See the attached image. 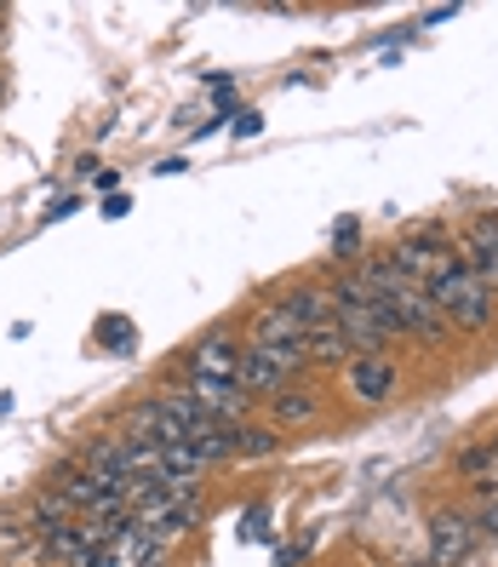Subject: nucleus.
<instances>
[{
    "mask_svg": "<svg viewBox=\"0 0 498 567\" xmlns=\"http://www.w3.org/2000/svg\"><path fill=\"white\" fill-rule=\"evenodd\" d=\"M429 292V305L442 310V321L447 327H464V332H481L487 321H492V292L464 270V264H447V270L424 287Z\"/></svg>",
    "mask_w": 498,
    "mask_h": 567,
    "instance_id": "obj_1",
    "label": "nucleus"
},
{
    "mask_svg": "<svg viewBox=\"0 0 498 567\" xmlns=\"http://www.w3.org/2000/svg\"><path fill=\"white\" fill-rule=\"evenodd\" d=\"M310 361V350H241V390L247 395H276L292 384V373Z\"/></svg>",
    "mask_w": 498,
    "mask_h": 567,
    "instance_id": "obj_2",
    "label": "nucleus"
},
{
    "mask_svg": "<svg viewBox=\"0 0 498 567\" xmlns=\"http://www.w3.org/2000/svg\"><path fill=\"white\" fill-rule=\"evenodd\" d=\"M384 305H390L395 327L413 332V339H424V344H442V339H447V321H442L436 305H429V292H424V287H402V292H390Z\"/></svg>",
    "mask_w": 498,
    "mask_h": 567,
    "instance_id": "obj_3",
    "label": "nucleus"
},
{
    "mask_svg": "<svg viewBox=\"0 0 498 567\" xmlns=\"http://www.w3.org/2000/svg\"><path fill=\"white\" fill-rule=\"evenodd\" d=\"M184 373L207 379V384H241V344H229V332H207V339L189 350Z\"/></svg>",
    "mask_w": 498,
    "mask_h": 567,
    "instance_id": "obj_4",
    "label": "nucleus"
},
{
    "mask_svg": "<svg viewBox=\"0 0 498 567\" xmlns=\"http://www.w3.org/2000/svg\"><path fill=\"white\" fill-rule=\"evenodd\" d=\"M390 264L402 270V281L407 287H424V281H436L447 264H453V247L442 241V236H424V241H402L390 252Z\"/></svg>",
    "mask_w": 498,
    "mask_h": 567,
    "instance_id": "obj_5",
    "label": "nucleus"
},
{
    "mask_svg": "<svg viewBox=\"0 0 498 567\" xmlns=\"http://www.w3.org/2000/svg\"><path fill=\"white\" fill-rule=\"evenodd\" d=\"M395 384H402V373H395L384 355H361V361H350V395H355V402L384 408L390 395H395Z\"/></svg>",
    "mask_w": 498,
    "mask_h": 567,
    "instance_id": "obj_6",
    "label": "nucleus"
},
{
    "mask_svg": "<svg viewBox=\"0 0 498 567\" xmlns=\"http://www.w3.org/2000/svg\"><path fill=\"white\" fill-rule=\"evenodd\" d=\"M470 545H476V522L470 516H436L429 522V561L436 567H453V561H464L470 556Z\"/></svg>",
    "mask_w": 498,
    "mask_h": 567,
    "instance_id": "obj_7",
    "label": "nucleus"
},
{
    "mask_svg": "<svg viewBox=\"0 0 498 567\" xmlns=\"http://www.w3.org/2000/svg\"><path fill=\"white\" fill-rule=\"evenodd\" d=\"M464 270H470L487 292L498 287V218H481L464 241Z\"/></svg>",
    "mask_w": 498,
    "mask_h": 567,
    "instance_id": "obj_8",
    "label": "nucleus"
},
{
    "mask_svg": "<svg viewBox=\"0 0 498 567\" xmlns=\"http://www.w3.org/2000/svg\"><path fill=\"white\" fill-rule=\"evenodd\" d=\"M252 350H304V332L281 305H263L252 316Z\"/></svg>",
    "mask_w": 498,
    "mask_h": 567,
    "instance_id": "obj_9",
    "label": "nucleus"
},
{
    "mask_svg": "<svg viewBox=\"0 0 498 567\" xmlns=\"http://www.w3.org/2000/svg\"><path fill=\"white\" fill-rule=\"evenodd\" d=\"M281 310L298 321V332H321V327H332V292L326 287H292L287 298H281Z\"/></svg>",
    "mask_w": 498,
    "mask_h": 567,
    "instance_id": "obj_10",
    "label": "nucleus"
},
{
    "mask_svg": "<svg viewBox=\"0 0 498 567\" xmlns=\"http://www.w3.org/2000/svg\"><path fill=\"white\" fill-rule=\"evenodd\" d=\"M184 442H189V453L201 458V464H224V458H236V430H229V424H212V419H207V424H195Z\"/></svg>",
    "mask_w": 498,
    "mask_h": 567,
    "instance_id": "obj_11",
    "label": "nucleus"
},
{
    "mask_svg": "<svg viewBox=\"0 0 498 567\" xmlns=\"http://www.w3.org/2000/svg\"><path fill=\"white\" fill-rule=\"evenodd\" d=\"M315 390H298V384H287V390H276L270 395V419H276V430H292V424H310L315 419Z\"/></svg>",
    "mask_w": 498,
    "mask_h": 567,
    "instance_id": "obj_12",
    "label": "nucleus"
},
{
    "mask_svg": "<svg viewBox=\"0 0 498 567\" xmlns=\"http://www.w3.org/2000/svg\"><path fill=\"white\" fill-rule=\"evenodd\" d=\"M281 447L276 424H236V458H270Z\"/></svg>",
    "mask_w": 498,
    "mask_h": 567,
    "instance_id": "obj_13",
    "label": "nucleus"
},
{
    "mask_svg": "<svg viewBox=\"0 0 498 567\" xmlns=\"http://www.w3.org/2000/svg\"><path fill=\"white\" fill-rule=\"evenodd\" d=\"M304 350H310V361H344V355H350V339L339 332V321H332V327L310 332V339H304Z\"/></svg>",
    "mask_w": 498,
    "mask_h": 567,
    "instance_id": "obj_14",
    "label": "nucleus"
},
{
    "mask_svg": "<svg viewBox=\"0 0 498 567\" xmlns=\"http://www.w3.org/2000/svg\"><path fill=\"white\" fill-rule=\"evenodd\" d=\"M97 339H104L110 350H132V339H138V327H132L126 316H104V321H97Z\"/></svg>",
    "mask_w": 498,
    "mask_h": 567,
    "instance_id": "obj_15",
    "label": "nucleus"
},
{
    "mask_svg": "<svg viewBox=\"0 0 498 567\" xmlns=\"http://www.w3.org/2000/svg\"><path fill=\"white\" fill-rule=\"evenodd\" d=\"M355 241H361V229L344 218V224H339V252H332V258H355Z\"/></svg>",
    "mask_w": 498,
    "mask_h": 567,
    "instance_id": "obj_16",
    "label": "nucleus"
},
{
    "mask_svg": "<svg viewBox=\"0 0 498 567\" xmlns=\"http://www.w3.org/2000/svg\"><path fill=\"white\" fill-rule=\"evenodd\" d=\"M487 527H492V533H498V511H492V516H487Z\"/></svg>",
    "mask_w": 498,
    "mask_h": 567,
    "instance_id": "obj_17",
    "label": "nucleus"
}]
</instances>
